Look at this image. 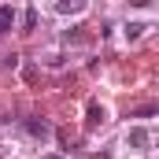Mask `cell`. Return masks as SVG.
I'll use <instances>...</instances> for the list:
<instances>
[{"mask_svg":"<svg viewBox=\"0 0 159 159\" xmlns=\"http://www.w3.org/2000/svg\"><path fill=\"white\" fill-rule=\"evenodd\" d=\"M22 129H26L30 137H41V141H44V137H52V126H48V122H41V119H26V122H22Z\"/></svg>","mask_w":159,"mask_h":159,"instance_id":"cell-1","label":"cell"},{"mask_svg":"<svg viewBox=\"0 0 159 159\" xmlns=\"http://www.w3.org/2000/svg\"><path fill=\"white\" fill-rule=\"evenodd\" d=\"M148 141H152L148 129H129V144H133V148H148Z\"/></svg>","mask_w":159,"mask_h":159,"instance_id":"cell-2","label":"cell"},{"mask_svg":"<svg viewBox=\"0 0 159 159\" xmlns=\"http://www.w3.org/2000/svg\"><path fill=\"white\" fill-rule=\"evenodd\" d=\"M81 7H85L81 0H63V4L56 7V11H59V15H74V11H81Z\"/></svg>","mask_w":159,"mask_h":159,"instance_id":"cell-3","label":"cell"},{"mask_svg":"<svg viewBox=\"0 0 159 159\" xmlns=\"http://www.w3.org/2000/svg\"><path fill=\"white\" fill-rule=\"evenodd\" d=\"M144 30H148L144 22H129V26H126V37H129V41H137L141 34H144Z\"/></svg>","mask_w":159,"mask_h":159,"instance_id":"cell-4","label":"cell"},{"mask_svg":"<svg viewBox=\"0 0 159 159\" xmlns=\"http://www.w3.org/2000/svg\"><path fill=\"white\" fill-rule=\"evenodd\" d=\"M22 22H26V30H34V26H37V11H34V7H26V15H22Z\"/></svg>","mask_w":159,"mask_h":159,"instance_id":"cell-5","label":"cell"},{"mask_svg":"<svg viewBox=\"0 0 159 159\" xmlns=\"http://www.w3.org/2000/svg\"><path fill=\"white\" fill-rule=\"evenodd\" d=\"M96 122H104V111L93 104V107H89V126H96Z\"/></svg>","mask_w":159,"mask_h":159,"instance_id":"cell-6","label":"cell"}]
</instances>
